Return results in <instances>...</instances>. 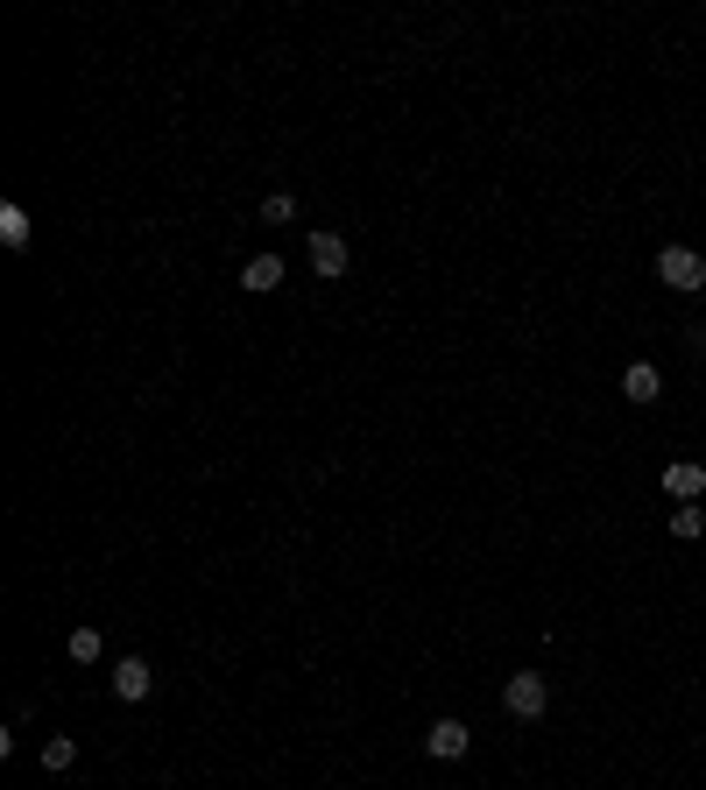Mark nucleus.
<instances>
[{"label": "nucleus", "mask_w": 706, "mask_h": 790, "mask_svg": "<svg viewBox=\"0 0 706 790\" xmlns=\"http://www.w3.org/2000/svg\"><path fill=\"white\" fill-rule=\"evenodd\" d=\"M657 283L678 290V297L706 290V255H699V247H664V255H657Z\"/></svg>", "instance_id": "f257e3e1"}, {"label": "nucleus", "mask_w": 706, "mask_h": 790, "mask_svg": "<svg viewBox=\"0 0 706 790\" xmlns=\"http://www.w3.org/2000/svg\"><path fill=\"white\" fill-rule=\"evenodd\" d=\"M502 706L516 712V720H544V706H551V678H538V670H516V678L502 685Z\"/></svg>", "instance_id": "f03ea898"}, {"label": "nucleus", "mask_w": 706, "mask_h": 790, "mask_svg": "<svg viewBox=\"0 0 706 790\" xmlns=\"http://www.w3.org/2000/svg\"><path fill=\"white\" fill-rule=\"evenodd\" d=\"M347 261H354V247L318 226V234H311V268H318V283H339V276H347Z\"/></svg>", "instance_id": "7ed1b4c3"}, {"label": "nucleus", "mask_w": 706, "mask_h": 790, "mask_svg": "<svg viewBox=\"0 0 706 790\" xmlns=\"http://www.w3.org/2000/svg\"><path fill=\"white\" fill-rule=\"evenodd\" d=\"M467 741H473V735H467V720H431L424 756H431V762H460V756H467Z\"/></svg>", "instance_id": "20e7f679"}, {"label": "nucleus", "mask_w": 706, "mask_h": 790, "mask_svg": "<svg viewBox=\"0 0 706 790\" xmlns=\"http://www.w3.org/2000/svg\"><path fill=\"white\" fill-rule=\"evenodd\" d=\"M113 691H121L127 706H142L149 691H156V670H149L142 657H121V664H113Z\"/></svg>", "instance_id": "39448f33"}, {"label": "nucleus", "mask_w": 706, "mask_h": 790, "mask_svg": "<svg viewBox=\"0 0 706 790\" xmlns=\"http://www.w3.org/2000/svg\"><path fill=\"white\" fill-rule=\"evenodd\" d=\"M664 494H672V501H699L706 494V466H699V459H672V466H664Z\"/></svg>", "instance_id": "423d86ee"}, {"label": "nucleus", "mask_w": 706, "mask_h": 790, "mask_svg": "<svg viewBox=\"0 0 706 790\" xmlns=\"http://www.w3.org/2000/svg\"><path fill=\"white\" fill-rule=\"evenodd\" d=\"M241 290H255V297H269V290H283V261L276 255H255L241 268Z\"/></svg>", "instance_id": "0eeeda50"}, {"label": "nucleus", "mask_w": 706, "mask_h": 790, "mask_svg": "<svg viewBox=\"0 0 706 790\" xmlns=\"http://www.w3.org/2000/svg\"><path fill=\"white\" fill-rule=\"evenodd\" d=\"M657 389H664V375L651 368V360H636V368L622 375V396H628V402H657Z\"/></svg>", "instance_id": "6e6552de"}, {"label": "nucleus", "mask_w": 706, "mask_h": 790, "mask_svg": "<svg viewBox=\"0 0 706 790\" xmlns=\"http://www.w3.org/2000/svg\"><path fill=\"white\" fill-rule=\"evenodd\" d=\"M71 762H79V741H71V735H50V741H43V769H57V777H64Z\"/></svg>", "instance_id": "1a4fd4ad"}, {"label": "nucleus", "mask_w": 706, "mask_h": 790, "mask_svg": "<svg viewBox=\"0 0 706 790\" xmlns=\"http://www.w3.org/2000/svg\"><path fill=\"white\" fill-rule=\"evenodd\" d=\"M0 240H8V247H29V212H22V205H0Z\"/></svg>", "instance_id": "9d476101"}, {"label": "nucleus", "mask_w": 706, "mask_h": 790, "mask_svg": "<svg viewBox=\"0 0 706 790\" xmlns=\"http://www.w3.org/2000/svg\"><path fill=\"white\" fill-rule=\"evenodd\" d=\"M672 536H678V544H693V536H706V515L693 509V501H685V509H672Z\"/></svg>", "instance_id": "9b49d317"}, {"label": "nucleus", "mask_w": 706, "mask_h": 790, "mask_svg": "<svg viewBox=\"0 0 706 790\" xmlns=\"http://www.w3.org/2000/svg\"><path fill=\"white\" fill-rule=\"evenodd\" d=\"M71 664H100V628H71Z\"/></svg>", "instance_id": "f8f14e48"}, {"label": "nucleus", "mask_w": 706, "mask_h": 790, "mask_svg": "<svg viewBox=\"0 0 706 790\" xmlns=\"http://www.w3.org/2000/svg\"><path fill=\"white\" fill-rule=\"evenodd\" d=\"M262 219H269V226H290V219H297V198H290V191H269V198H262Z\"/></svg>", "instance_id": "ddd939ff"}]
</instances>
